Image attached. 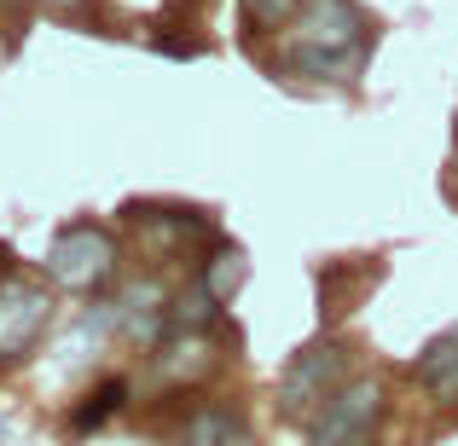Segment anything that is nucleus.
Here are the masks:
<instances>
[{
	"label": "nucleus",
	"mask_w": 458,
	"mask_h": 446,
	"mask_svg": "<svg viewBox=\"0 0 458 446\" xmlns=\"http://www.w3.org/2000/svg\"><path fill=\"white\" fill-rule=\"evenodd\" d=\"M116 261H123L116 238L105 232V226H93V221H76L47 244V279L88 296V290H105V284L116 279Z\"/></svg>",
	"instance_id": "7ed1b4c3"
},
{
	"label": "nucleus",
	"mask_w": 458,
	"mask_h": 446,
	"mask_svg": "<svg viewBox=\"0 0 458 446\" xmlns=\"http://www.w3.org/2000/svg\"><path fill=\"white\" fill-rule=\"evenodd\" d=\"M371 46V18L354 0H308L279 41V70L302 81H348Z\"/></svg>",
	"instance_id": "f257e3e1"
},
{
	"label": "nucleus",
	"mask_w": 458,
	"mask_h": 446,
	"mask_svg": "<svg viewBox=\"0 0 458 446\" xmlns=\"http://www.w3.org/2000/svg\"><path fill=\"white\" fill-rule=\"evenodd\" d=\"M0 441H6V417H0Z\"/></svg>",
	"instance_id": "2eb2a0df"
},
{
	"label": "nucleus",
	"mask_w": 458,
	"mask_h": 446,
	"mask_svg": "<svg viewBox=\"0 0 458 446\" xmlns=\"http://www.w3.org/2000/svg\"><path fill=\"white\" fill-rule=\"evenodd\" d=\"M343 383H348V342H336V336L308 342L279 377V417H291V424L319 417L325 400H331Z\"/></svg>",
	"instance_id": "f03ea898"
},
{
	"label": "nucleus",
	"mask_w": 458,
	"mask_h": 446,
	"mask_svg": "<svg viewBox=\"0 0 458 446\" xmlns=\"http://www.w3.org/2000/svg\"><path fill=\"white\" fill-rule=\"evenodd\" d=\"M244 441V424H238L233 406L221 400H203L198 412H186V424H180V446H238Z\"/></svg>",
	"instance_id": "6e6552de"
},
{
	"label": "nucleus",
	"mask_w": 458,
	"mask_h": 446,
	"mask_svg": "<svg viewBox=\"0 0 458 446\" xmlns=\"http://www.w3.org/2000/svg\"><path fill=\"white\" fill-rule=\"evenodd\" d=\"M383 406H389V394L377 377H348L313 417L308 446H371L383 429Z\"/></svg>",
	"instance_id": "20e7f679"
},
{
	"label": "nucleus",
	"mask_w": 458,
	"mask_h": 446,
	"mask_svg": "<svg viewBox=\"0 0 458 446\" xmlns=\"http://www.w3.org/2000/svg\"><path fill=\"white\" fill-rule=\"evenodd\" d=\"M238 6H244V23L261 35V29H284V23L296 18L302 0H238Z\"/></svg>",
	"instance_id": "f8f14e48"
},
{
	"label": "nucleus",
	"mask_w": 458,
	"mask_h": 446,
	"mask_svg": "<svg viewBox=\"0 0 458 446\" xmlns=\"http://www.w3.org/2000/svg\"><path fill=\"white\" fill-rule=\"evenodd\" d=\"M53 324V290L35 279H0V366L23 359Z\"/></svg>",
	"instance_id": "39448f33"
},
{
	"label": "nucleus",
	"mask_w": 458,
	"mask_h": 446,
	"mask_svg": "<svg viewBox=\"0 0 458 446\" xmlns=\"http://www.w3.org/2000/svg\"><path fill=\"white\" fill-rule=\"evenodd\" d=\"M123 400H128V377H105L93 394H81V406H70V435H88V429H99Z\"/></svg>",
	"instance_id": "9d476101"
},
{
	"label": "nucleus",
	"mask_w": 458,
	"mask_h": 446,
	"mask_svg": "<svg viewBox=\"0 0 458 446\" xmlns=\"http://www.w3.org/2000/svg\"><path fill=\"white\" fill-rule=\"evenodd\" d=\"M215 319H221V301L203 290V279H191L186 290L168 301V331H191V336H209Z\"/></svg>",
	"instance_id": "1a4fd4ad"
},
{
	"label": "nucleus",
	"mask_w": 458,
	"mask_h": 446,
	"mask_svg": "<svg viewBox=\"0 0 458 446\" xmlns=\"http://www.w3.org/2000/svg\"><path fill=\"white\" fill-rule=\"evenodd\" d=\"M418 383L429 389L436 406H458V324L424 342V354H418Z\"/></svg>",
	"instance_id": "0eeeda50"
},
{
	"label": "nucleus",
	"mask_w": 458,
	"mask_h": 446,
	"mask_svg": "<svg viewBox=\"0 0 458 446\" xmlns=\"http://www.w3.org/2000/svg\"><path fill=\"white\" fill-rule=\"evenodd\" d=\"M47 6H64L70 12V6H88V0H47Z\"/></svg>",
	"instance_id": "ddd939ff"
},
{
	"label": "nucleus",
	"mask_w": 458,
	"mask_h": 446,
	"mask_svg": "<svg viewBox=\"0 0 458 446\" xmlns=\"http://www.w3.org/2000/svg\"><path fill=\"white\" fill-rule=\"evenodd\" d=\"M244 273H250V267H244V249H238V244H221L209 261H203L198 279H203V290H209V296L226 307V301L238 296V284H244Z\"/></svg>",
	"instance_id": "9b49d317"
},
{
	"label": "nucleus",
	"mask_w": 458,
	"mask_h": 446,
	"mask_svg": "<svg viewBox=\"0 0 458 446\" xmlns=\"http://www.w3.org/2000/svg\"><path fill=\"white\" fill-rule=\"evenodd\" d=\"M128 6H151V0H128Z\"/></svg>",
	"instance_id": "dca6fc26"
},
{
	"label": "nucleus",
	"mask_w": 458,
	"mask_h": 446,
	"mask_svg": "<svg viewBox=\"0 0 458 446\" xmlns=\"http://www.w3.org/2000/svg\"><path fill=\"white\" fill-rule=\"evenodd\" d=\"M6 261H12V249H6V244H0V267H6Z\"/></svg>",
	"instance_id": "4468645a"
},
{
	"label": "nucleus",
	"mask_w": 458,
	"mask_h": 446,
	"mask_svg": "<svg viewBox=\"0 0 458 446\" xmlns=\"http://www.w3.org/2000/svg\"><path fill=\"white\" fill-rule=\"evenodd\" d=\"M123 215L157 256H174V249H186L191 238H209V215L186 209V203H128Z\"/></svg>",
	"instance_id": "423d86ee"
}]
</instances>
